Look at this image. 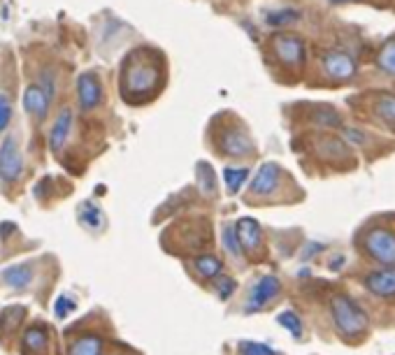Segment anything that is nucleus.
I'll list each match as a JSON object with an SVG mask.
<instances>
[{"label":"nucleus","instance_id":"5","mask_svg":"<svg viewBox=\"0 0 395 355\" xmlns=\"http://www.w3.org/2000/svg\"><path fill=\"white\" fill-rule=\"evenodd\" d=\"M23 174V158L19 154V144H16L14 135H8L0 144V179L5 183L19 181Z\"/></svg>","mask_w":395,"mask_h":355},{"label":"nucleus","instance_id":"21","mask_svg":"<svg viewBox=\"0 0 395 355\" xmlns=\"http://www.w3.org/2000/svg\"><path fill=\"white\" fill-rule=\"evenodd\" d=\"M23 316H26V307L3 309V314H0V332H5V334L14 332V330L19 328V323L23 321Z\"/></svg>","mask_w":395,"mask_h":355},{"label":"nucleus","instance_id":"33","mask_svg":"<svg viewBox=\"0 0 395 355\" xmlns=\"http://www.w3.org/2000/svg\"><path fill=\"white\" fill-rule=\"evenodd\" d=\"M342 265H344V255H337V258L330 260V265H328V267H330V269H339Z\"/></svg>","mask_w":395,"mask_h":355},{"label":"nucleus","instance_id":"10","mask_svg":"<svg viewBox=\"0 0 395 355\" xmlns=\"http://www.w3.org/2000/svg\"><path fill=\"white\" fill-rule=\"evenodd\" d=\"M221 151L230 158H245L253 154V142L242 128H228L221 135Z\"/></svg>","mask_w":395,"mask_h":355},{"label":"nucleus","instance_id":"20","mask_svg":"<svg viewBox=\"0 0 395 355\" xmlns=\"http://www.w3.org/2000/svg\"><path fill=\"white\" fill-rule=\"evenodd\" d=\"M374 112L381 121L395 130V95L393 93H379L374 102Z\"/></svg>","mask_w":395,"mask_h":355},{"label":"nucleus","instance_id":"32","mask_svg":"<svg viewBox=\"0 0 395 355\" xmlns=\"http://www.w3.org/2000/svg\"><path fill=\"white\" fill-rule=\"evenodd\" d=\"M12 119V100L8 93H0V133L10 126Z\"/></svg>","mask_w":395,"mask_h":355},{"label":"nucleus","instance_id":"3","mask_svg":"<svg viewBox=\"0 0 395 355\" xmlns=\"http://www.w3.org/2000/svg\"><path fill=\"white\" fill-rule=\"evenodd\" d=\"M361 249L372 258L374 262L384 267L395 265V230L386 225H372L361 237Z\"/></svg>","mask_w":395,"mask_h":355},{"label":"nucleus","instance_id":"13","mask_svg":"<svg viewBox=\"0 0 395 355\" xmlns=\"http://www.w3.org/2000/svg\"><path fill=\"white\" fill-rule=\"evenodd\" d=\"M72 126H75V116H72V109L70 107H63L58 112L56 121H54L52 130H49V149L54 151V154H58V151L63 149V144H65V139H68Z\"/></svg>","mask_w":395,"mask_h":355},{"label":"nucleus","instance_id":"34","mask_svg":"<svg viewBox=\"0 0 395 355\" xmlns=\"http://www.w3.org/2000/svg\"><path fill=\"white\" fill-rule=\"evenodd\" d=\"M330 5H344V3H354V0H328Z\"/></svg>","mask_w":395,"mask_h":355},{"label":"nucleus","instance_id":"6","mask_svg":"<svg viewBox=\"0 0 395 355\" xmlns=\"http://www.w3.org/2000/svg\"><path fill=\"white\" fill-rule=\"evenodd\" d=\"M279 293H282V281H279L275 274H263V277L251 286V290H249L247 311L249 314H256V311L265 309Z\"/></svg>","mask_w":395,"mask_h":355},{"label":"nucleus","instance_id":"28","mask_svg":"<svg viewBox=\"0 0 395 355\" xmlns=\"http://www.w3.org/2000/svg\"><path fill=\"white\" fill-rule=\"evenodd\" d=\"M75 309H77V302L70 295H65V293H60V295L54 299V314H56L58 321L68 318Z\"/></svg>","mask_w":395,"mask_h":355},{"label":"nucleus","instance_id":"16","mask_svg":"<svg viewBox=\"0 0 395 355\" xmlns=\"http://www.w3.org/2000/svg\"><path fill=\"white\" fill-rule=\"evenodd\" d=\"M68 355H105V339L93 332L79 334L70 341Z\"/></svg>","mask_w":395,"mask_h":355},{"label":"nucleus","instance_id":"9","mask_svg":"<svg viewBox=\"0 0 395 355\" xmlns=\"http://www.w3.org/2000/svg\"><path fill=\"white\" fill-rule=\"evenodd\" d=\"M279 181H282V168L277 163H263L258 172L253 174L251 183H249V193L251 195H272L277 191Z\"/></svg>","mask_w":395,"mask_h":355},{"label":"nucleus","instance_id":"14","mask_svg":"<svg viewBox=\"0 0 395 355\" xmlns=\"http://www.w3.org/2000/svg\"><path fill=\"white\" fill-rule=\"evenodd\" d=\"M49 105H52V98L42 91L38 84H30V87L23 91V109L35 116L38 121H45L47 112H49Z\"/></svg>","mask_w":395,"mask_h":355},{"label":"nucleus","instance_id":"23","mask_svg":"<svg viewBox=\"0 0 395 355\" xmlns=\"http://www.w3.org/2000/svg\"><path fill=\"white\" fill-rule=\"evenodd\" d=\"M196 174H198L200 193H203V195H214L216 193V179H214V170H212V165L198 163Z\"/></svg>","mask_w":395,"mask_h":355},{"label":"nucleus","instance_id":"17","mask_svg":"<svg viewBox=\"0 0 395 355\" xmlns=\"http://www.w3.org/2000/svg\"><path fill=\"white\" fill-rule=\"evenodd\" d=\"M77 218H79V223H82L84 228L93 230V232L102 230V225H105V214L100 211V207L95 205V202H89V200L79 205Z\"/></svg>","mask_w":395,"mask_h":355},{"label":"nucleus","instance_id":"26","mask_svg":"<svg viewBox=\"0 0 395 355\" xmlns=\"http://www.w3.org/2000/svg\"><path fill=\"white\" fill-rule=\"evenodd\" d=\"M221 242H223V249L228 251L233 258H240L245 251L240 247V240L235 235V225L233 223H223V230H221Z\"/></svg>","mask_w":395,"mask_h":355},{"label":"nucleus","instance_id":"27","mask_svg":"<svg viewBox=\"0 0 395 355\" xmlns=\"http://www.w3.org/2000/svg\"><path fill=\"white\" fill-rule=\"evenodd\" d=\"M277 321H279V325H282L284 330H289L295 339H300V336H302V321H300V316H297L295 311H284V314L277 316Z\"/></svg>","mask_w":395,"mask_h":355},{"label":"nucleus","instance_id":"8","mask_svg":"<svg viewBox=\"0 0 395 355\" xmlns=\"http://www.w3.org/2000/svg\"><path fill=\"white\" fill-rule=\"evenodd\" d=\"M77 100L84 112H91L102 102V82L93 70H84L77 77Z\"/></svg>","mask_w":395,"mask_h":355},{"label":"nucleus","instance_id":"15","mask_svg":"<svg viewBox=\"0 0 395 355\" xmlns=\"http://www.w3.org/2000/svg\"><path fill=\"white\" fill-rule=\"evenodd\" d=\"M23 353H45L49 348V330L45 325H30L21 334Z\"/></svg>","mask_w":395,"mask_h":355},{"label":"nucleus","instance_id":"7","mask_svg":"<svg viewBox=\"0 0 395 355\" xmlns=\"http://www.w3.org/2000/svg\"><path fill=\"white\" fill-rule=\"evenodd\" d=\"M272 49H275L277 58L282 60L284 65L297 67L305 63L307 58V45L302 38L297 35H275L272 38Z\"/></svg>","mask_w":395,"mask_h":355},{"label":"nucleus","instance_id":"11","mask_svg":"<svg viewBox=\"0 0 395 355\" xmlns=\"http://www.w3.org/2000/svg\"><path fill=\"white\" fill-rule=\"evenodd\" d=\"M363 286H365L374 297H384V299L395 297V265L370 272L368 277L363 279Z\"/></svg>","mask_w":395,"mask_h":355},{"label":"nucleus","instance_id":"12","mask_svg":"<svg viewBox=\"0 0 395 355\" xmlns=\"http://www.w3.org/2000/svg\"><path fill=\"white\" fill-rule=\"evenodd\" d=\"M235 225V235L240 240V247L242 251H256L263 242V228L256 218L251 216H242L240 221L233 223Z\"/></svg>","mask_w":395,"mask_h":355},{"label":"nucleus","instance_id":"29","mask_svg":"<svg viewBox=\"0 0 395 355\" xmlns=\"http://www.w3.org/2000/svg\"><path fill=\"white\" fill-rule=\"evenodd\" d=\"M314 121L319 126H330V128L342 126V119H339V114L332 107H319L314 114Z\"/></svg>","mask_w":395,"mask_h":355},{"label":"nucleus","instance_id":"18","mask_svg":"<svg viewBox=\"0 0 395 355\" xmlns=\"http://www.w3.org/2000/svg\"><path fill=\"white\" fill-rule=\"evenodd\" d=\"M33 267L30 265H14V267H8L3 272V281L14 290H26L33 281Z\"/></svg>","mask_w":395,"mask_h":355},{"label":"nucleus","instance_id":"4","mask_svg":"<svg viewBox=\"0 0 395 355\" xmlns=\"http://www.w3.org/2000/svg\"><path fill=\"white\" fill-rule=\"evenodd\" d=\"M321 67L332 82H349L356 77V60L351 54L342 51V49H330L321 56Z\"/></svg>","mask_w":395,"mask_h":355},{"label":"nucleus","instance_id":"30","mask_svg":"<svg viewBox=\"0 0 395 355\" xmlns=\"http://www.w3.org/2000/svg\"><path fill=\"white\" fill-rule=\"evenodd\" d=\"M240 355H279V353L272 346L260 344V341H242Z\"/></svg>","mask_w":395,"mask_h":355},{"label":"nucleus","instance_id":"1","mask_svg":"<svg viewBox=\"0 0 395 355\" xmlns=\"http://www.w3.org/2000/svg\"><path fill=\"white\" fill-rule=\"evenodd\" d=\"M163 67L151 49H137L126 56L121 67V93L128 102H142L161 87Z\"/></svg>","mask_w":395,"mask_h":355},{"label":"nucleus","instance_id":"19","mask_svg":"<svg viewBox=\"0 0 395 355\" xmlns=\"http://www.w3.org/2000/svg\"><path fill=\"white\" fill-rule=\"evenodd\" d=\"M193 269L203 279H218L223 274V262L212 253H200L193 258Z\"/></svg>","mask_w":395,"mask_h":355},{"label":"nucleus","instance_id":"31","mask_svg":"<svg viewBox=\"0 0 395 355\" xmlns=\"http://www.w3.org/2000/svg\"><path fill=\"white\" fill-rule=\"evenodd\" d=\"M235 290H237V281L233 277H223L221 274V277L216 279V293L221 299H228Z\"/></svg>","mask_w":395,"mask_h":355},{"label":"nucleus","instance_id":"25","mask_svg":"<svg viewBox=\"0 0 395 355\" xmlns=\"http://www.w3.org/2000/svg\"><path fill=\"white\" fill-rule=\"evenodd\" d=\"M376 63H379V67L386 72V75H393L395 77V38L384 42L379 56H376Z\"/></svg>","mask_w":395,"mask_h":355},{"label":"nucleus","instance_id":"24","mask_svg":"<svg viewBox=\"0 0 395 355\" xmlns=\"http://www.w3.org/2000/svg\"><path fill=\"white\" fill-rule=\"evenodd\" d=\"M300 19V12L297 10H291V8H284V10H275L265 16L267 26H275V28H282V26H291Z\"/></svg>","mask_w":395,"mask_h":355},{"label":"nucleus","instance_id":"2","mask_svg":"<svg viewBox=\"0 0 395 355\" xmlns=\"http://www.w3.org/2000/svg\"><path fill=\"white\" fill-rule=\"evenodd\" d=\"M330 314L335 328L346 336H361L368 330V316L354 297L335 293L330 297Z\"/></svg>","mask_w":395,"mask_h":355},{"label":"nucleus","instance_id":"22","mask_svg":"<svg viewBox=\"0 0 395 355\" xmlns=\"http://www.w3.org/2000/svg\"><path fill=\"white\" fill-rule=\"evenodd\" d=\"M249 179V170L247 168H223V181L230 195H237L240 188L245 186V181Z\"/></svg>","mask_w":395,"mask_h":355}]
</instances>
